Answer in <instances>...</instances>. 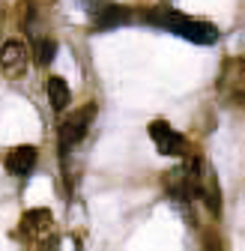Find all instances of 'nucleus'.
Segmentation results:
<instances>
[{
  "label": "nucleus",
  "mask_w": 245,
  "mask_h": 251,
  "mask_svg": "<svg viewBox=\"0 0 245 251\" xmlns=\"http://www.w3.org/2000/svg\"><path fill=\"white\" fill-rule=\"evenodd\" d=\"M96 117V105L93 102H87L84 108H78L72 117H66L63 123H60V150L69 152L75 144H81L90 132V123H93Z\"/></svg>",
  "instance_id": "obj_2"
},
{
  "label": "nucleus",
  "mask_w": 245,
  "mask_h": 251,
  "mask_svg": "<svg viewBox=\"0 0 245 251\" xmlns=\"http://www.w3.org/2000/svg\"><path fill=\"white\" fill-rule=\"evenodd\" d=\"M51 225H54V215H51V209H27L24 215H21V233L24 236H45L48 230H51Z\"/></svg>",
  "instance_id": "obj_8"
},
{
  "label": "nucleus",
  "mask_w": 245,
  "mask_h": 251,
  "mask_svg": "<svg viewBox=\"0 0 245 251\" xmlns=\"http://www.w3.org/2000/svg\"><path fill=\"white\" fill-rule=\"evenodd\" d=\"M141 21L144 24H152V27H162L168 33H176L179 39H189L195 45H212L219 42V27L209 24V21H200V18H189L171 6H152V9H144L141 12Z\"/></svg>",
  "instance_id": "obj_1"
},
{
  "label": "nucleus",
  "mask_w": 245,
  "mask_h": 251,
  "mask_svg": "<svg viewBox=\"0 0 245 251\" xmlns=\"http://www.w3.org/2000/svg\"><path fill=\"white\" fill-rule=\"evenodd\" d=\"M147 132H149L152 144H156V150L162 155H186V138H182L168 120H152L147 126Z\"/></svg>",
  "instance_id": "obj_3"
},
{
  "label": "nucleus",
  "mask_w": 245,
  "mask_h": 251,
  "mask_svg": "<svg viewBox=\"0 0 245 251\" xmlns=\"http://www.w3.org/2000/svg\"><path fill=\"white\" fill-rule=\"evenodd\" d=\"M27 57H30V48L18 39H9L0 48V66H3L9 78H21L27 72Z\"/></svg>",
  "instance_id": "obj_5"
},
{
  "label": "nucleus",
  "mask_w": 245,
  "mask_h": 251,
  "mask_svg": "<svg viewBox=\"0 0 245 251\" xmlns=\"http://www.w3.org/2000/svg\"><path fill=\"white\" fill-rule=\"evenodd\" d=\"M129 21H132V9H129V6L105 3L102 9H93V24H96V30H111V27L129 24Z\"/></svg>",
  "instance_id": "obj_7"
},
{
  "label": "nucleus",
  "mask_w": 245,
  "mask_h": 251,
  "mask_svg": "<svg viewBox=\"0 0 245 251\" xmlns=\"http://www.w3.org/2000/svg\"><path fill=\"white\" fill-rule=\"evenodd\" d=\"M45 93H48V102H51V108L60 114V111H66V105H69V84H66V78H60V75H51L48 81H45Z\"/></svg>",
  "instance_id": "obj_9"
},
{
  "label": "nucleus",
  "mask_w": 245,
  "mask_h": 251,
  "mask_svg": "<svg viewBox=\"0 0 245 251\" xmlns=\"http://www.w3.org/2000/svg\"><path fill=\"white\" fill-rule=\"evenodd\" d=\"M36 159H39V150H36L33 144H21V147H12V150L6 152L3 165H6V171H9L12 176H21V179H24V176L33 174Z\"/></svg>",
  "instance_id": "obj_4"
},
{
  "label": "nucleus",
  "mask_w": 245,
  "mask_h": 251,
  "mask_svg": "<svg viewBox=\"0 0 245 251\" xmlns=\"http://www.w3.org/2000/svg\"><path fill=\"white\" fill-rule=\"evenodd\" d=\"M33 60L39 63V66H48V63H54V57H57V39H51V36H39V39H33Z\"/></svg>",
  "instance_id": "obj_10"
},
{
  "label": "nucleus",
  "mask_w": 245,
  "mask_h": 251,
  "mask_svg": "<svg viewBox=\"0 0 245 251\" xmlns=\"http://www.w3.org/2000/svg\"><path fill=\"white\" fill-rule=\"evenodd\" d=\"M165 192L176 201V203H189L192 198H195V192H192V179H189V174H186V168L182 165H176V168H171L168 174H165Z\"/></svg>",
  "instance_id": "obj_6"
}]
</instances>
